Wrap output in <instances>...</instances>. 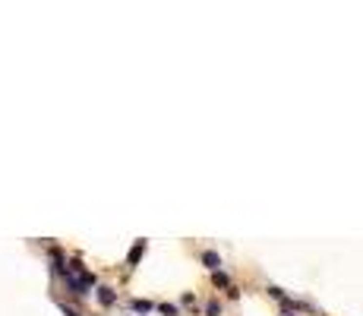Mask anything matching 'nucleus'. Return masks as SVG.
Instances as JSON below:
<instances>
[{"label":"nucleus","instance_id":"1","mask_svg":"<svg viewBox=\"0 0 363 316\" xmlns=\"http://www.w3.org/2000/svg\"><path fill=\"white\" fill-rule=\"evenodd\" d=\"M60 275L66 278V285H70V291H73V294H85L92 285H95V275L85 272L79 259H73L70 266H63V272H60Z\"/></svg>","mask_w":363,"mask_h":316},{"label":"nucleus","instance_id":"2","mask_svg":"<svg viewBox=\"0 0 363 316\" xmlns=\"http://www.w3.org/2000/svg\"><path fill=\"white\" fill-rule=\"evenodd\" d=\"M142 253H145V240H136V247H133V250H130V259H126V263H130V266H136Z\"/></svg>","mask_w":363,"mask_h":316},{"label":"nucleus","instance_id":"3","mask_svg":"<svg viewBox=\"0 0 363 316\" xmlns=\"http://www.w3.org/2000/svg\"><path fill=\"white\" fill-rule=\"evenodd\" d=\"M114 297H117V294H114L111 288H98V300H101V307H111Z\"/></svg>","mask_w":363,"mask_h":316},{"label":"nucleus","instance_id":"4","mask_svg":"<svg viewBox=\"0 0 363 316\" xmlns=\"http://www.w3.org/2000/svg\"><path fill=\"white\" fill-rule=\"evenodd\" d=\"M202 263H205L208 269H215V272H218V266H221V259H218V253H212V250H205V253H202Z\"/></svg>","mask_w":363,"mask_h":316},{"label":"nucleus","instance_id":"5","mask_svg":"<svg viewBox=\"0 0 363 316\" xmlns=\"http://www.w3.org/2000/svg\"><path fill=\"white\" fill-rule=\"evenodd\" d=\"M205 316H221V304H218V300H208V304H205Z\"/></svg>","mask_w":363,"mask_h":316},{"label":"nucleus","instance_id":"6","mask_svg":"<svg viewBox=\"0 0 363 316\" xmlns=\"http://www.w3.org/2000/svg\"><path fill=\"white\" fill-rule=\"evenodd\" d=\"M212 281H215L218 288H227V275H224V272H215V275H212Z\"/></svg>","mask_w":363,"mask_h":316},{"label":"nucleus","instance_id":"7","mask_svg":"<svg viewBox=\"0 0 363 316\" xmlns=\"http://www.w3.org/2000/svg\"><path fill=\"white\" fill-rule=\"evenodd\" d=\"M161 313H164V316H177V307H174V304H161Z\"/></svg>","mask_w":363,"mask_h":316},{"label":"nucleus","instance_id":"8","mask_svg":"<svg viewBox=\"0 0 363 316\" xmlns=\"http://www.w3.org/2000/svg\"><path fill=\"white\" fill-rule=\"evenodd\" d=\"M133 307H136V310H139V313H145V310H149V307H152V304H149V300H133Z\"/></svg>","mask_w":363,"mask_h":316},{"label":"nucleus","instance_id":"9","mask_svg":"<svg viewBox=\"0 0 363 316\" xmlns=\"http://www.w3.org/2000/svg\"><path fill=\"white\" fill-rule=\"evenodd\" d=\"M60 310H63V313H66V316H79V313H76V310H73V307H66V304H60Z\"/></svg>","mask_w":363,"mask_h":316}]
</instances>
